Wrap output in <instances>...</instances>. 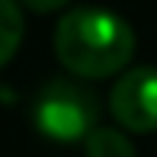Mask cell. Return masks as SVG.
<instances>
[{"instance_id": "6da1fadb", "label": "cell", "mask_w": 157, "mask_h": 157, "mask_svg": "<svg viewBox=\"0 0 157 157\" xmlns=\"http://www.w3.org/2000/svg\"><path fill=\"white\" fill-rule=\"evenodd\" d=\"M58 61L80 77H109L135 55V32L106 6H74L55 29Z\"/></svg>"}, {"instance_id": "7a4b0ae2", "label": "cell", "mask_w": 157, "mask_h": 157, "mask_svg": "<svg viewBox=\"0 0 157 157\" xmlns=\"http://www.w3.org/2000/svg\"><path fill=\"white\" fill-rule=\"evenodd\" d=\"M35 128L55 141H87L99 128V103L83 83L55 77L39 90L32 106Z\"/></svg>"}, {"instance_id": "3957f363", "label": "cell", "mask_w": 157, "mask_h": 157, "mask_svg": "<svg viewBox=\"0 0 157 157\" xmlns=\"http://www.w3.org/2000/svg\"><path fill=\"white\" fill-rule=\"evenodd\" d=\"M109 109L128 132L157 128V67H132L112 83Z\"/></svg>"}, {"instance_id": "277c9868", "label": "cell", "mask_w": 157, "mask_h": 157, "mask_svg": "<svg viewBox=\"0 0 157 157\" xmlns=\"http://www.w3.org/2000/svg\"><path fill=\"white\" fill-rule=\"evenodd\" d=\"M23 42V16L16 0H0V67L16 55Z\"/></svg>"}, {"instance_id": "5b68a950", "label": "cell", "mask_w": 157, "mask_h": 157, "mask_svg": "<svg viewBox=\"0 0 157 157\" xmlns=\"http://www.w3.org/2000/svg\"><path fill=\"white\" fill-rule=\"evenodd\" d=\"M83 147H87V157H135L132 141L119 128H109V125H99L83 141Z\"/></svg>"}, {"instance_id": "8992f818", "label": "cell", "mask_w": 157, "mask_h": 157, "mask_svg": "<svg viewBox=\"0 0 157 157\" xmlns=\"http://www.w3.org/2000/svg\"><path fill=\"white\" fill-rule=\"evenodd\" d=\"M16 3H23L26 10H32V13H55V10H61L67 0H16Z\"/></svg>"}]
</instances>
